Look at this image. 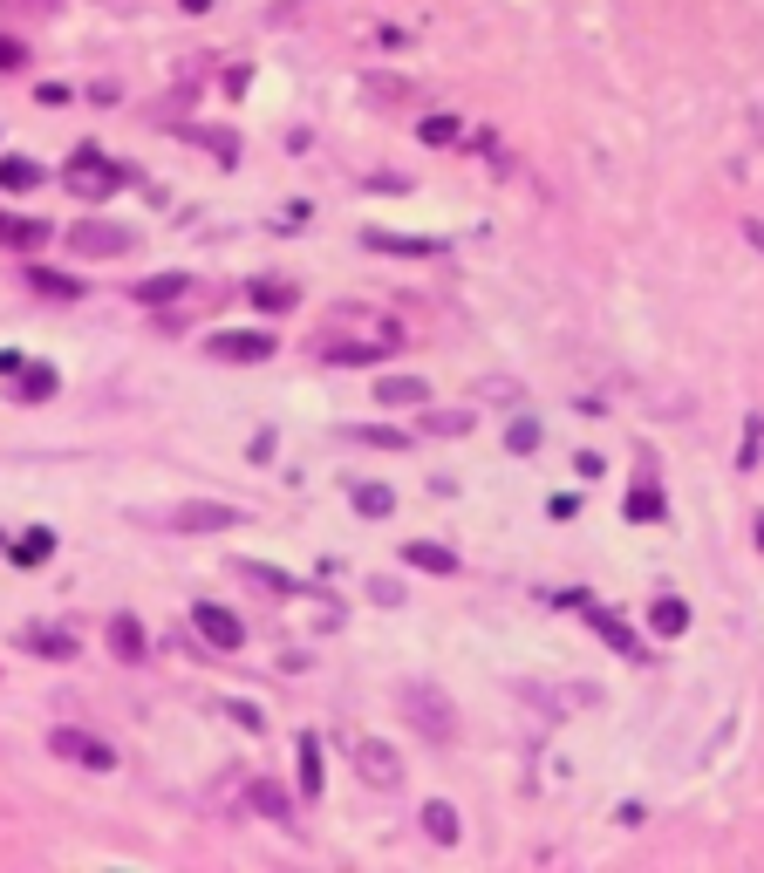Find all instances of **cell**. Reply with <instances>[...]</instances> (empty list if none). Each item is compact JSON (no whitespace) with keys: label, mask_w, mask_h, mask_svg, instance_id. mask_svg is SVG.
Segmentation results:
<instances>
[{"label":"cell","mask_w":764,"mask_h":873,"mask_svg":"<svg viewBox=\"0 0 764 873\" xmlns=\"http://www.w3.org/2000/svg\"><path fill=\"white\" fill-rule=\"evenodd\" d=\"M123 185V164H103L96 151H76V171H69V191H82V198H103V191Z\"/></svg>","instance_id":"8992f818"},{"label":"cell","mask_w":764,"mask_h":873,"mask_svg":"<svg viewBox=\"0 0 764 873\" xmlns=\"http://www.w3.org/2000/svg\"><path fill=\"white\" fill-rule=\"evenodd\" d=\"M376 396H382V403H423V382L417 376H382Z\"/></svg>","instance_id":"5bb4252c"},{"label":"cell","mask_w":764,"mask_h":873,"mask_svg":"<svg viewBox=\"0 0 764 873\" xmlns=\"http://www.w3.org/2000/svg\"><path fill=\"white\" fill-rule=\"evenodd\" d=\"M191 621H198V635H205V642L212 648H239L246 642V628H239V614H226V608H212V601H198V608H191Z\"/></svg>","instance_id":"52a82bcc"},{"label":"cell","mask_w":764,"mask_h":873,"mask_svg":"<svg viewBox=\"0 0 764 873\" xmlns=\"http://www.w3.org/2000/svg\"><path fill=\"white\" fill-rule=\"evenodd\" d=\"M628 512H635V519H649V512H662V492H655V485H635V505H628Z\"/></svg>","instance_id":"484cf974"},{"label":"cell","mask_w":764,"mask_h":873,"mask_svg":"<svg viewBox=\"0 0 764 873\" xmlns=\"http://www.w3.org/2000/svg\"><path fill=\"white\" fill-rule=\"evenodd\" d=\"M423 826H430V839H458V812H451V805H430Z\"/></svg>","instance_id":"ac0fdd59"},{"label":"cell","mask_w":764,"mask_h":873,"mask_svg":"<svg viewBox=\"0 0 764 873\" xmlns=\"http://www.w3.org/2000/svg\"><path fill=\"white\" fill-rule=\"evenodd\" d=\"M355 764H362V778H376V785H396L403 771H396V751H382V744H355Z\"/></svg>","instance_id":"30bf717a"},{"label":"cell","mask_w":764,"mask_h":873,"mask_svg":"<svg viewBox=\"0 0 764 873\" xmlns=\"http://www.w3.org/2000/svg\"><path fill=\"white\" fill-rule=\"evenodd\" d=\"M301 792L307 798L321 792V744H314V737H301Z\"/></svg>","instance_id":"9a60e30c"},{"label":"cell","mask_w":764,"mask_h":873,"mask_svg":"<svg viewBox=\"0 0 764 873\" xmlns=\"http://www.w3.org/2000/svg\"><path fill=\"white\" fill-rule=\"evenodd\" d=\"M403 560H410V567H423V573H451V567H458V553H451V546H430V539L403 546Z\"/></svg>","instance_id":"8fae6325"},{"label":"cell","mask_w":764,"mask_h":873,"mask_svg":"<svg viewBox=\"0 0 764 873\" xmlns=\"http://www.w3.org/2000/svg\"><path fill=\"white\" fill-rule=\"evenodd\" d=\"M253 301H260V307H294V287H273V280H260V287H253Z\"/></svg>","instance_id":"d4e9b609"},{"label":"cell","mask_w":764,"mask_h":873,"mask_svg":"<svg viewBox=\"0 0 764 873\" xmlns=\"http://www.w3.org/2000/svg\"><path fill=\"white\" fill-rule=\"evenodd\" d=\"M0 246L7 253H35V246H48V226L28 219V212H0Z\"/></svg>","instance_id":"ba28073f"},{"label":"cell","mask_w":764,"mask_h":873,"mask_svg":"<svg viewBox=\"0 0 764 873\" xmlns=\"http://www.w3.org/2000/svg\"><path fill=\"white\" fill-rule=\"evenodd\" d=\"M423 137H430V144H444V137H458V123H451V116H430V123H423Z\"/></svg>","instance_id":"83f0119b"},{"label":"cell","mask_w":764,"mask_h":873,"mask_svg":"<svg viewBox=\"0 0 764 873\" xmlns=\"http://www.w3.org/2000/svg\"><path fill=\"white\" fill-rule=\"evenodd\" d=\"M396 342H403V335H376V342H321V362H335V369H348V362H382Z\"/></svg>","instance_id":"9c48e42d"},{"label":"cell","mask_w":764,"mask_h":873,"mask_svg":"<svg viewBox=\"0 0 764 873\" xmlns=\"http://www.w3.org/2000/svg\"><path fill=\"white\" fill-rule=\"evenodd\" d=\"M389 505H396V498L382 492V485H362V492H355V512H369V519H389Z\"/></svg>","instance_id":"2e32d148"},{"label":"cell","mask_w":764,"mask_h":873,"mask_svg":"<svg viewBox=\"0 0 764 873\" xmlns=\"http://www.w3.org/2000/svg\"><path fill=\"white\" fill-rule=\"evenodd\" d=\"M683 601H662V608H655V628H662V635H683Z\"/></svg>","instance_id":"603a6c76"},{"label":"cell","mask_w":764,"mask_h":873,"mask_svg":"<svg viewBox=\"0 0 764 873\" xmlns=\"http://www.w3.org/2000/svg\"><path fill=\"white\" fill-rule=\"evenodd\" d=\"M164 526L171 532H226V526H239V512L219 505V498H191V505H171V512H164Z\"/></svg>","instance_id":"3957f363"},{"label":"cell","mask_w":764,"mask_h":873,"mask_svg":"<svg viewBox=\"0 0 764 873\" xmlns=\"http://www.w3.org/2000/svg\"><path fill=\"white\" fill-rule=\"evenodd\" d=\"M14 7H35V14H48V7H62V0H14Z\"/></svg>","instance_id":"f1b7e54d"},{"label":"cell","mask_w":764,"mask_h":873,"mask_svg":"<svg viewBox=\"0 0 764 873\" xmlns=\"http://www.w3.org/2000/svg\"><path fill=\"white\" fill-rule=\"evenodd\" d=\"M28 648H41V655H76V642L55 635V628H28Z\"/></svg>","instance_id":"e0dca14e"},{"label":"cell","mask_w":764,"mask_h":873,"mask_svg":"<svg viewBox=\"0 0 764 873\" xmlns=\"http://www.w3.org/2000/svg\"><path fill=\"white\" fill-rule=\"evenodd\" d=\"M110 642H116L123 662H144V628H137L130 614H116V621H110Z\"/></svg>","instance_id":"4fadbf2b"},{"label":"cell","mask_w":764,"mask_h":873,"mask_svg":"<svg viewBox=\"0 0 764 873\" xmlns=\"http://www.w3.org/2000/svg\"><path fill=\"white\" fill-rule=\"evenodd\" d=\"M430 430H444V437H458V430H471V417H464V410H444V417L430 410Z\"/></svg>","instance_id":"4316f807"},{"label":"cell","mask_w":764,"mask_h":873,"mask_svg":"<svg viewBox=\"0 0 764 873\" xmlns=\"http://www.w3.org/2000/svg\"><path fill=\"white\" fill-rule=\"evenodd\" d=\"M239 573H246L253 587H273V594H294V580H287V573H267V567H239Z\"/></svg>","instance_id":"cb8c5ba5"},{"label":"cell","mask_w":764,"mask_h":873,"mask_svg":"<svg viewBox=\"0 0 764 873\" xmlns=\"http://www.w3.org/2000/svg\"><path fill=\"white\" fill-rule=\"evenodd\" d=\"M0 185H7V191H35L41 185V164H35V157H0Z\"/></svg>","instance_id":"7c38bea8"},{"label":"cell","mask_w":764,"mask_h":873,"mask_svg":"<svg viewBox=\"0 0 764 873\" xmlns=\"http://www.w3.org/2000/svg\"><path fill=\"white\" fill-rule=\"evenodd\" d=\"M403 703L417 710V730H423V737H437V744H451V737H458V723H451V703H444V696H430L423 683L403 689Z\"/></svg>","instance_id":"5b68a950"},{"label":"cell","mask_w":764,"mask_h":873,"mask_svg":"<svg viewBox=\"0 0 764 873\" xmlns=\"http://www.w3.org/2000/svg\"><path fill=\"white\" fill-rule=\"evenodd\" d=\"M130 246H137L130 226H76L69 232V253H82V260H123Z\"/></svg>","instance_id":"277c9868"},{"label":"cell","mask_w":764,"mask_h":873,"mask_svg":"<svg viewBox=\"0 0 764 873\" xmlns=\"http://www.w3.org/2000/svg\"><path fill=\"white\" fill-rule=\"evenodd\" d=\"M14 69H28V48L14 35H0V76H14Z\"/></svg>","instance_id":"ffe728a7"},{"label":"cell","mask_w":764,"mask_h":873,"mask_svg":"<svg viewBox=\"0 0 764 873\" xmlns=\"http://www.w3.org/2000/svg\"><path fill=\"white\" fill-rule=\"evenodd\" d=\"M48 751L82 764V771H116V751L103 744V737H89L82 723H55V730H48Z\"/></svg>","instance_id":"6da1fadb"},{"label":"cell","mask_w":764,"mask_h":873,"mask_svg":"<svg viewBox=\"0 0 764 873\" xmlns=\"http://www.w3.org/2000/svg\"><path fill=\"white\" fill-rule=\"evenodd\" d=\"M348 444H376V451H396V444H403V437H396V430H342Z\"/></svg>","instance_id":"44dd1931"},{"label":"cell","mask_w":764,"mask_h":873,"mask_svg":"<svg viewBox=\"0 0 764 873\" xmlns=\"http://www.w3.org/2000/svg\"><path fill=\"white\" fill-rule=\"evenodd\" d=\"M758 539H764V519H758Z\"/></svg>","instance_id":"4dcf8cb0"},{"label":"cell","mask_w":764,"mask_h":873,"mask_svg":"<svg viewBox=\"0 0 764 873\" xmlns=\"http://www.w3.org/2000/svg\"><path fill=\"white\" fill-rule=\"evenodd\" d=\"M48 546H55V539H48V532H28V539H21V553H14V560H21V567H35V560H48Z\"/></svg>","instance_id":"7402d4cb"},{"label":"cell","mask_w":764,"mask_h":873,"mask_svg":"<svg viewBox=\"0 0 764 873\" xmlns=\"http://www.w3.org/2000/svg\"><path fill=\"white\" fill-rule=\"evenodd\" d=\"M178 7H185V14H205V7H212V0H178Z\"/></svg>","instance_id":"f546056e"},{"label":"cell","mask_w":764,"mask_h":873,"mask_svg":"<svg viewBox=\"0 0 764 873\" xmlns=\"http://www.w3.org/2000/svg\"><path fill=\"white\" fill-rule=\"evenodd\" d=\"M273 348H280V335H260V328H226V335H205V355L212 362H267Z\"/></svg>","instance_id":"7a4b0ae2"},{"label":"cell","mask_w":764,"mask_h":873,"mask_svg":"<svg viewBox=\"0 0 764 873\" xmlns=\"http://www.w3.org/2000/svg\"><path fill=\"white\" fill-rule=\"evenodd\" d=\"M137 294H144V301H178V294H185V280H178V273H164V280H144Z\"/></svg>","instance_id":"d6986e66"}]
</instances>
